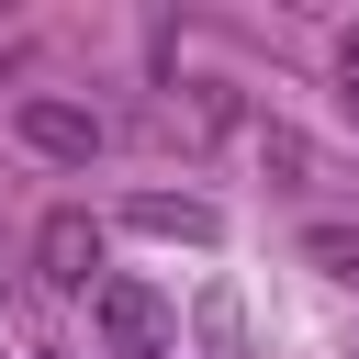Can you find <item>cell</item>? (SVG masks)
<instances>
[{
    "mask_svg": "<svg viewBox=\"0 0 359 359\" xmlns=\"http://www.w3.org/2000/svg\"><path fill=\"white\" fill-rule=\"evenodd\" d=\"M90 325H101L112 359H157V348H168V303H157L146 280H90Z\"/></svg>",
    "mask_w": 359,
    "mask_h": 359,
    "instance_id": "6da1fadb",
    "label": "cell"
},
{
    "mask_svg": "<svg viewBox=\"0 0 359 359\" xmlns=\"http://www.w3.org/2000/svg\"><path fill=\"white\" fill-rule=\"evenodd\" d=\"M34 258H45V280H56V292H90V280H101V236H90V213H45Z\"/></svg>",
    "mask_w": 359,
    "mask_h": 359,
    "instance_id": "7a4b0ae2",
    "label": "cell"
},
{
    "mask_svg": "<svg viewBox=\"0 0 359 359\" xmlns=\"http://www.w3.org/2000/svg\"><path fill=\"white\" fill-rule=\"evenodd\" d=\"M11 123H22V146H45V157H90V146H101V112H79V101H45V90H34Z\"/></svg>",
    "mask_w": 359,
    "mask_h": 359,
    "instance_id": "3957f363",
    "label": "cell"
},
{
    "mask_svg": "<svg viewBox=\"0 0 359 359\" xmlns=\"http://www.w3.org/2000/svg\"><path fill=\"white\" fill-rule=\"evenodd\" d=\"M314 258H325L337 280H359V236H348V224H314Z\"/></svg>",
    "mask_w": 359,
    "mask_h": 359,
    "instance_id": "277c9868",
    "label": "cell"
},
{
    "mask_svg": "<svg viewBox=\"0 0 359 359\" xmlns=\"http://www.w3.org/2000/svg\"><path fill=\"white\" fill-rule=\"evenodd\" d=\"M337 79H348V101H359V22L337 34Z\"/></svg>",
    "mask_w": 359,
    "mask_h": 359,
    "instance_id": "5b68a950",
    "label": "cell"
}]
</instances>
